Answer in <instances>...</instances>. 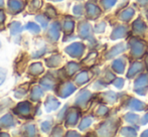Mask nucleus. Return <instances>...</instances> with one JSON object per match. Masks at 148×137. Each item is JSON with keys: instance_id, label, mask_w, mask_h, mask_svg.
Instances as JSON below:
<instances>
[{"instance_id": "1", "label": "nucleus", "mask_w": 148, "mask_h": 137, "mask_svg": "<svg viewBox=\"0 0 148 137\" xmlns=\"http://www.w3.org/2000/svg\"><path fill=\"white\" fill-rule=\"evenodd\" d=\"M31 111V104L27 101L25 102H21L19 103L15 108V113L18 115H22V116H27L30 114Z\"/></svg>"}, {"instance_id": "2", "label": "nucleus", "mask_w": 148, "mask_h": 137, "mask_svg": "<svg viewBox=\"0 0 148 137\" xmlns=\"http://www.w3.org/2000/svg\"><path fill=\"white\" fill-rule=\"evenodd\" d=\"M60 106V102L53 96H49L45 102V107L47 112H51L53 110H57Z\"/></svg>"}, {"instance_id": "3", "label": "nucleus", "mask_w": 148, "mask_h": 137, "mask_svg": "<svg viewBox=\"0 0 148 137\" xmlns=\"http://www.w3.org/2000/svg\"><path fill=\"white\" fill-rule=\"evenodd\" d=\"M23 2L20 0H8V8L10 11L14 12V13H17L20 10L23 9Z\"/></svg>"}, {"instance_id": "4", "label": "nucleus", "mask_w": 148, "mask_h": 137, "mask_svg": "<svg viewBox=\"0 0 148 137\" xmlns=\"http://www.w3.org/2000/svg\"><path fill=\"white\" fill-rule=\"evenodd\" d=\"M15 125V121L13 119V116L10 114H6L3 117L0 118V126L4 128H9Z\"/></svg>"}, {"instance_id": "5", "label": "nucleus", "mask_w": 148, "mask_h": 137, "mask_svg": "<svg viewBox=\"0 0 148 137\" xmlns=\"http://www.w3.org/2000/svg\"><path fill=\"white\" fill-rule=\"evenodd\" d=\"M43 91L39 86H34L30 91V100L31 101H38L42 97Z\"/></svg>"}, {"instance_id": "6", "label": "nucleus", "mask_w": 148, "mask_h": 137, "mask_svg": "<svg viewBox=\"0 0 148 137\" xmlns=\"http://www.w3.org/2000/svg\"><path fill=\"white\" fill-rule=\"evenodd\" d=\"M10 28V34H11L12 36H15L16 34H19L20 32L23 30V27H22V24L18 21H14L12 22L9 25Z\"/></svg>"}, {"instance_id": "7", "label": "nucleus", "mask_w": 148, "mask_h": 137, "mask_svg": "<svg viewBox=\"0 0 148 137\" xmlns=\"http://www.w3.org/2000/svg\"><path fill=\"white\" fill-rule=\"evenodd\" d=\"M23 135L26 136H34L36 135V128L33 124H27V125H24L21 129Z\"/></svg>"}, {"instance_id": "8", "label": "nucleus", "mask_w": 148, "mask_h": 137, "mask_svg": "<svg viewBox=\"0 0 148 137\" xmlns=\"http://www.w3.org/2000/svg\"><path fill=\"white\" fill-rule=\"evenodd\" d=\"M42 72H43V68L40 63H34L32 65H30L29 74H31L32 76H38V75L42 74Z\"/></svg>"}, {"instance_id": "9", "label": "nucleus", "mask_w": 148, "mask_h": 137, "mask_svg": "<svg viewBox=\"0 0 148 137\" xmlns=\"http://www.w3.org/2000/svg\"><path fill=\"white\" fill-rule=\"evenodd\" d=\"M60 26H59V23L58 22H56V23H53V25L51 26V28H49V36L51 37L53 40H57L58 38H59V30H60Z\"/></svg>"}, {"instance_id": "10", "label": "nucleus", "mask_w": 148, "mask_h": 137, "mask_svg": "<svg viewBox=\"0 0 148 137\" xmlns=\"http://www.w3.org/2000/svg\"><path fill=\"white\" fill-rule=\"evenodd\" d=\"M24 27H25V29H27L28 32H30L31 34H39V32H40L39 25H37L34 22H28Z\"/></svg>"}, {"instance_id": "11", "label": "nucleus", "mask_w": 148, "mask_h": 137, "mask_svg": "<svg viewBox=\"0 0 148 137\" xmlns=\"http://www.w3.org/2000/svg\"><path fill=\"white\" fill-rule=\"evenodd\" d=\"M40 84H41V86L45 89V90H51V89H53V81L49 80V77H45L43 79H41Z\"/></svg>"}, {"instance_id": "12", "label": "nucleus", "mask_w": 148, "mask_h": 137, "mask_svg": "<svg viewBox=\"0 0 148 137\" xmlns=\"http://www.w3.org/2000/svg\"><path fill=\"white\" fill-rule=\"evenodd\" d=\"M74 87L72 86V85H66V87H64L62 90V93H60V96L62 97H66L68 95H70L71 93H72V91H74Z\"/></svg>"}, {"instance_id": "13", "label": "nucleus", "mask_w": 148, "mask_h": 137, "mask_svg": "<svg viewBox=\"0 0 148 137\" xmlns=\"http://www.w3.org/2000/svg\"><path fill=\"white\" fill-rule=\"evenodd\" d=\"M36 21L39 22L43 28H47V17H45V15H42V14L36 16Z\"/></svg>"}, {"instance_id": "14", "label": "nucleus", "mask_w": 148, "mask_h": 137, "mask_svg": "<svg viewBox=\"0 0 148 137\" xmlns=\"http://www.w3.org/2000/svg\"><path fill=\"white\" fill-rule=\"evenodd\" d=\"M58 58H59V57H53V58H51V59H49V60H47V65L49 66V67H51V68L58 66V65H59V62L57 63Z\"/></svg>"}, {"instance_id": "15", "label": "nucleus", "mask_w": 148, "mask_h": 137, "mask_svg": "<svg viewBox=\"0 0 148 137\" xmlns=\"http://www.w3.org/2000/svg\"><path fill=\"white\" fill-rule=\"evenodd\" d=\"M41 6V1L40 0H32L30 3V7L33 10H37L38 8H40Z\"/></svg>"}, {"instance_id": "16", "label": "nucleus", "mask_w": 148, "mask_h": 137, "mask_svg": "<svg viewBox=\"0 0 148 137\" xmlns=\"http://www.w3.org/2000/svg\"><path fill=\"white\" fill-rule=\"evenodd\" d=\"M6 74H7V71L4 70L3 68H0V86L4 83L6 79Z\"/></svg>"}, {"instance_id": "17", "label": "nucleus", "mask_w": 148, "mask_h": 137, "mask_svg": "<svg viewBox=\"0 0 148 137\" xmlns=\"http://www.w3.org/2000/svg\"><path fill=\"white\" fill-rule=\"evenodd\" d=\"M41 130H42L43 132H49V130H51V123H49V121H45V122H42L41 123Z\"/></svg>"}, {"instance_id": "18", "label": "nucleus", "mask_w": 148, "mask_h": 137, "mask_svg": "<svg viewBox=\"0 0 148 137\" xmlns=\"http://www.w3.org/2000/svg\"><path fill=\"white\" fill-rule=\"evenodd\" d=\"M4 18H5V16H4L3 11H1V10H0V24H1V23H3V21H4Z\"/></svg>"}, {"instance_id": "19", "label": "nucleus", "mask_w": 148, "mask_h": 137, "mask_svg": "<svg viewBox=\"0 0 148 137\" xmlns=\"http://www.w3.org/2000/svg\"><path fill=\"white\" fill-rule=\"evenodd\" d=\"M3 5H4V1L3 0H0V7H2Z\"/></svg>"}, {"instance_id": "20", "label": "nucleus", "mask_w": 148, "mask_h": 137, "mask_svg": "<svg viewBox=\"0 0 148 137\" xmlns=\"http://www.w3.org/2000/svg\"><path fill=\"white\" fill-rule=\"evenodd\" d=\"M0 136H9V135H8L7 133H1L0 134Z\"/></svg>"}, {"instance_id": "21", "label": "nucleus", "mask_w": 148, "mask_h": 137, "mask_svg": "<svg viewBox=\"0 0 148 137\" xmlns=\"http://www.w3.org/2000/svg\"><path fill=\"white\" fill-rule=\"evenodd\" d=\"M53 1H60V0H53Z\"/></svg>"}, {"instance_id": "22", "label": "nucleus", "mask_w": 148, "mask_h": 137, "mask_svg": "<svg viewBox=\"0 0 148 137\" xmlns=\"http://www.w3.org/2000/svg\"><path fill=\"white\" fill-rule=\"evenodd\" d=\"M1 45H1V41H0V47H1Z\"/></svg>"}]
</instances>
